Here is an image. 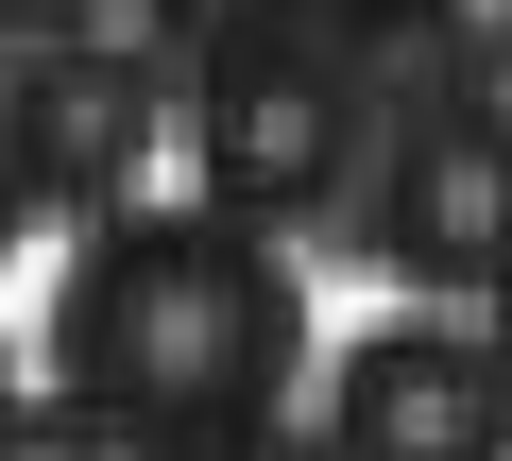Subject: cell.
Masks as SVG:
<instances>
[{
	"label": "cell",
	"instance_id": "obj_5",
	"mask_svg": "<svg viewBox=\"0 0 512 461\" xmlns=\"http://www.w3.org/2000/svg\"><path fill=\"white\" fill-rule=\"evenodd\" d=\"M325 35L376 69V52H461V0H325Z\"/></svg>",
	"mask_w": 512,
	"mask_h": 461
},
{
	"label": "cell",
	"instance_id": "obj_6",
	"mask_svg": "<svg viewBox=\"0 0 512 461\" xmlns=\"http://www.w3.org/2000/svg\"><path fill=\"white\" fill-rule=\"evenodd\" d=\"M171 52H256V35H308V0H154Z\"/></svg>",
	"mask_w": 512,
	"mask_h": 461
},
{
	"label": "cell",
	"instance_id": "obj_1",
	"mask_svg": "<svg viewBox=\"0 0 512 461\" xmlns=\"http://www.w3.org/2000/svg\"><path fill=\"white\" fill-rule=\"evenodd\" d=\"M291 359H308L291 240L239 222V205H120L52 274V393L103 444L222 461V444H256L291 410Z\"/></svg>",
	"mask_w": 512,
	"mask_h": 461
},
{
	"label": "cell",
	"instance_id": "obj_4",
	"mask_svg": "<svg viewBox=\"0 0 512 461\" xmlns=\"http://www.w3.org/2000/svg\"><path fill=\"white\" fill-rule=\"evenodd\" d=\"M325 444L342 461H512V376H495V342L376 325L325 376Z\"/></svg>",
	"mask_w": 512,
	"mask_h": 461
},
{
	"label": "cell",
	"instance_id": "obj_3",
	"mask_svg": "<svg viewBox=\"0 0 512 461\" xmlns=\"http://www.w3.org/2000/svg\"><path fill=\"white\" fill-rule=\"evenodd\" d=\"M359 240H376L393 291H512V103H478V86L410 103L393 154H376Z\"/></svg>",
	"mask_w": 512,
	"mask_h": 461
},
{
	"label": "cell",
	"instance_id": "obj_2",
	"mask_svg": "<svg viewBox=\"0 0 512 461\" xmlns=\"http://www.w3.org/2000/svg\"><path fill=\"white\" fill-rule=\"evenodd\" d=\"M188 171H205V205H239V222H291L308 205H342L359 188V52L308 18V35H256V52H205V86H188Z\"/></svg>",
	"mask_w": 512,
	"mask_h": 461
}]
</instances>
